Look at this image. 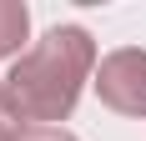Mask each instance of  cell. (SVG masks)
Returning <instances> with one entry per match:
<instances>
[{
  "mask_svg": "<svg viewBox=\"0 0 146 141\" xmlns=\"http://www.w3.org/2000/svg\"><path fill=\"white\" fill-rule=\"evenodd\" d=\"M15 141H76L71 131H60V126H25Z\"/></svg>",
  "mask_w": 146,
  "mask_h": 141,
  "instance_id": "cell-5",
  "label": "cell"
},
{
  "mask_svg": "<svg viewBox=\"0 0 146 141\" xmlns=\"http://www.w3.org/2000/svg\"><path fill=\"white\" fill-rule=\"evenodd\" d=\"M30 30V10L20 0H0V56H15Z\"/></svg>",
  "mask_w": 146,
  "mask_h": 141,
  "instance_id": "cell-3",
  "label": "cell"
},
{
  "mask_svg": "<svg viewBox=\"0 0 146 141\" xmlns=\"http://www.w3.org/2000/svg\"><path fill=\"white\" fill-rule=\"evenodd\" d=\"M20 131H25V116L15 111L10 91H5V81H0V141H15Z\"/></svg>",
  "mask_w": 146,
  "mask_h": 141,
  "instance_id": "cell-4",
  "label": "cell"
},
{
  "mask_svg": "<svg viewBox=\"0 0 146 141\" xmlns=\"http://www.w3.org/2000/svg\"><path fill=\"white\" fill-rule=\"evenodd\" d=\"M96 70V41L81 25H56L30 45L25 56L10 66L5 91H10L15 111L35 121V126H56L76 111L81 86Z\"/></svg>",
  "mask_w": 146,
  "mask_h": 141,
  "instance_id": "cell-1",
  "label": "cell"
},
{
  "mask_svg": "<svg viewBox=\"0 0 146 141\" xmlns=\"http://www.w3.org/2000/svg\"><path fill=\"white\" fill-rule=\"evenodd\" d=\"M96 96L121 116H146V51L126 45L96 66Z\"/></svg>",
  "mask_w": 146,
  "mask_h": 141,
  "instance_id": "cell-2",
  "label": "cell"
}]
</instances>
